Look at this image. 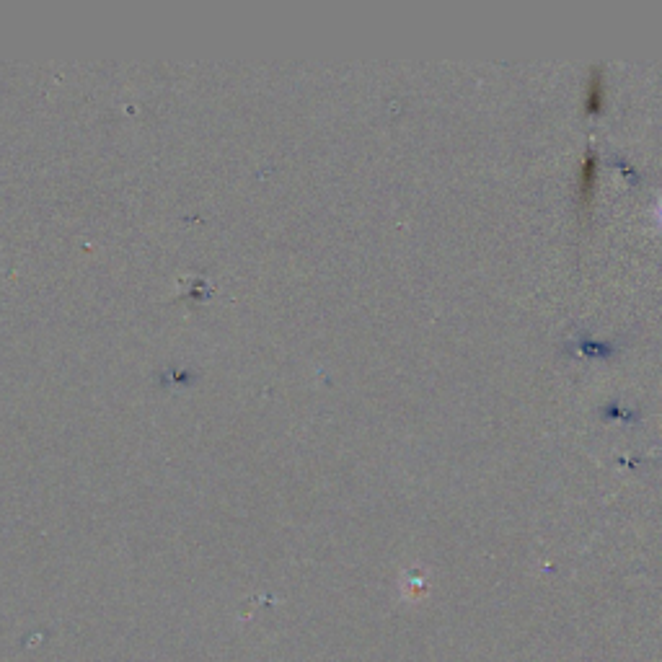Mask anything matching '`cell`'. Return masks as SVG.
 <instances>
[{
	"label": "cell",
	"instance_id": "1",
	"mask_svg": "<svg viewBox=\"0 0 662 662\" xmlns=\"http://www.w3.org/2000/svg\"><path fill=\"white\" fill-rule=\"evenodd\" d=\"M595 182H598V158H595L593 150H588L585 161L580 163V171H577V200L582 205H588L593 200Z\"/></svg>",
	"mask_w": 662,
	"mask_h": 662
},
{
	"label": "cell",
	"instance_id": "2",
	"mask_svg": "<svg viewBox=\"0 0 662 662\" xmlns=\"http://www.w3.org/2000/svg\"><path fill=\"white\" fill-rule=\"evenodd\" d=\"M603 104H606V75H603V68H600V65H595V68L590 70L585 107H588V112H600Z\"/></svg>",
	"mask_w": 662,
	"mask_h": 662
}]
</instances>
